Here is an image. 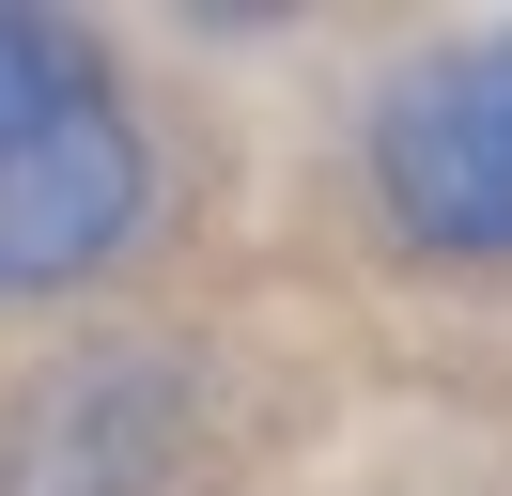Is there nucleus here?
<instances>
[{"label": "nucleus", "mask_w": 512, "mask_h": 496, "mask_svg": "<svg viewBox=\"0 0 512 496\" xmlns=\"http://www.w3.org/2000/svg\"><path fill=\"white\" fill-rule=\"evenodd\" d=\"M140 233V124L94 47L0 0V295H63Z\"/></svg>", "instance_id": "obj_1"}, {"label": "nucleus", "mask_w": 512, "mask_h": 496, "mask_svg": "<svg viewBox=\"0 0 512 496\" xmlns=\"http://www.w3.org/2000/svg\"><path fill=\"white\" fill-rule=\"evenodd\" d=\"M202 419V372L171 341H78L0 419V496H156Z\"/></svg>", "instance_id": "obj_2"}, {"label": "nucleus", "mask_w": 512, "mask_h": 496, "mask_svg": "<svg viewBox=\"0 0 512 496\" xmlns=\"http://www.w3.org/2000/svg\"><path fill=\"white\" fill-rule=\"evenodd\" d=\"M373 186L419 248H512V31L435 47L373 109Z\"/></svg>", "instance_id": "obj_3"}]
</instances>
